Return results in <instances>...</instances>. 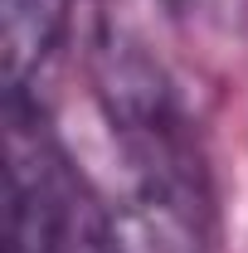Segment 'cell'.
Instances as JSON below:
<instances>
[{
  "label": "cell",
  "instance_id": "cell-1",
  "mask_svg": "<svg viewBox=\"0 0 248 253\" xmlns=\"http://www.w3.org/2000/svg\"><path fill=\"white\" fill-rule=\"evenodd\" d=\"M93 93L131 166V210L165 214L209 234V170L200 156L190 112L161 59L136 34L102 25L93 39Z\"/></svg>",
  "mask_w": 248,
  "mask_h": 253
},
{
  "label": "cell",
  "instance_id": "cell-2",
  "mask_svg": "<svg viewBox=\"0 0 248 253\" xmlns=\"http://www.w3.org/2000/svg\"><path fill=\"white\" fill-rule=\"evenodd\" d=\"M5 253H122L117 214L93 195L30 93H5Z\"/></svg>",
  "mask_w": 248,
  "mask_h": 253
},
{
  "label": "cell",
  "instance_id": "cell-3",
  "mask_svg": "<svg viewBox=\"0 0 248 253\" xmlns=\"http://www.w3.org/2000/svg\"><path fill=\"white\" fill-rule=\"evenodd\" d=\"M68 30V0H0L5 93H30Z\"/></svg>",
  "mask_w": 248,
  "mask_h": 253
}]
</instances>
